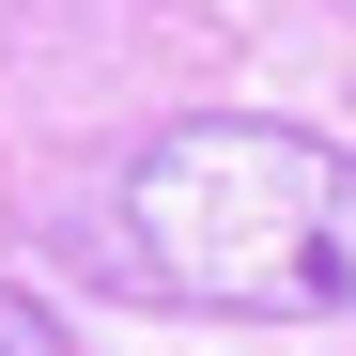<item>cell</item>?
Returning a JSON list of instances; mask_svg holds the SVG:
<instances>
[{
    "label": "cell",
    "mask_w": 356,
    "mask_h": 356,
    "mask_svg": "<svg viewBox=\"0 0 356 356\" xmlns=\"http://www.w3.org/2000/svg\"><path fill=\"white\" fill-rule=\"evenodd\" d=\"M124 248L186 310L341 325L356 310V155L279 108H186L124 155Z\"/></svg>",
    "instance_id": "6da1fadb"
},
{
    "label": "cell",
    "mask_w": 356,
    "mask_h": 356,
    "mask_svg": "<svg viewBox=\"0 0 356 356\" xmlns=\"http://www.w3.org/2000/svg\"><path fill=\"white\" fill-rule=\"evenodd\" d=\"M0 356H78V325L47 310V294H16V279H0Z\"/></svg>",
    "instance_id": "7a4b0ae2"
}]
</instances>
